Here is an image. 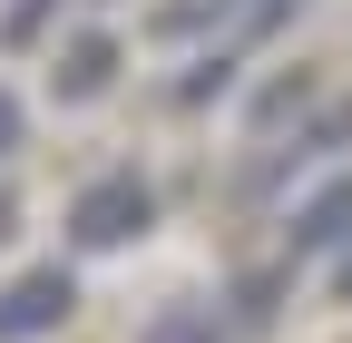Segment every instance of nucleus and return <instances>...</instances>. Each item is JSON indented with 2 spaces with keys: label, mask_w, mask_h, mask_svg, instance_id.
Masks as SVG:
<instances>
[{
  "label": "nucleus",
  "mask_w": 352,
  "mask_h": 343,
  "mask_svg": "<svg viewBox=\"0 0 352 343\" xmlns=\"http://www.w3.org/2000/svg\"><path fill=\"white\" fill-rule=\"evenodd\" d=\"M10 147H20V98L0 89V157H10Z\"/></svg>",
  "instance_id": "nucleus-6"
},
{
  "label": "nucleus",
  "mask_w": 352,
  "mask_h": 343,
  "mask_svg": "<svg viewBox=\"0 0 352 343\" xmlns=\"http://www.w3.org/2000/svg\"><path fill=\"white\" fill-rule=\"evenodd\" d=\"M69 226H78V245H127L147 226V187L138 177H98L78 206H69Z\"/></svg>",
  "instance_id": "nucleus-1"
},
{
  "label": "nucleus",
  "mask_w": 352,
  "mask_h": 343,
  "mask_svg": "<svg viewBox=\"0 0 352 343\" xmlns=\"http://www.w3.org/2000/svg\"><path fill=\"white\" fill-rule=\"evenodd\" d=\"M69 304H78V294H69V275H59V265L20 275L10 294H0V343H30V333H50V324H59Z\"/></svg>",
  "instance_id": "nucleus-2"
},
{
  "label": "nucleus",
  "mask_w": 352,
  "mask_h": 343,
  "mask_svg": "<svg viewBox=\"0 0 352 343\" xmlns=\"http://www.w3.org/2000/svg\"><path fill=\"white\" fill-rule=\"evenodd\" d=\"M88 89H108V50H98V39L69 50V98H88Z\"/></svg>",
  "instance_id": "nucleus-4"
},
{
  "label": "nucleus",
  "mask_w": 352,
  "mask_h": 343,
  "mask_svg": "<svg viewBox=\"0 0 352 343\" xmlns=\"http://www.w3.org/2000/svg\"><path fill=\"white\" fill-rule=\"evenodd\" d=\"M147 343H215V314H166Z\"/></svg>",
  "instance_id": "nucleus-5"
},
{
  "label": "nucleus",
  "mask_w": 352,
  "mask_h": 343,
  "mask_svg": "<svg viewBox=\"0 0 352 343\" xmlns=\"http://www.w3.org/2000/svg\"><path fill=\"white\" fill-rule=\"evenodd\" d=\"M342 236H352V177H342V187H323V196L294 216V255H303V245H342Z\"/></svg>",
  "instance_id": "nucleus-3"
},
{
  "label": "nucleus",
  "mask_w": 352,
  "mask_h": 343,
  "mask_svg": "<svg viewBox=\"0 0 352 343\" xmlns=\"http://www.w3.org/2000/svg\"><path fill=\"white\" fill-rule=\"evenodd\" d=\"M333 284H342V294H352V255H342V275H333Z\"/></svg>",
  "instance_id": "nucleus-7"
},
{
  "label": "nucleus",
  "mask_w": 352,
  "mask_h": 343,
  "mask_svg": "<svg viewBox=\"0 0 352 343\" xmlns=\"http://www.w3.org/2000/svg\"><path fill=\"white\" fill-rule=\"evenodd\" d=\"M0 236H10V206H0Z\"/></svg>",
  "instance_id": "nucleus-8"
}]
</instances>
